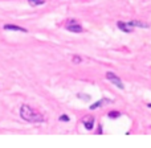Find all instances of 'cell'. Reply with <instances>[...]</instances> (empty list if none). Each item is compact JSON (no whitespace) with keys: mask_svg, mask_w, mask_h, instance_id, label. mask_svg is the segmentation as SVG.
I'll return each instance as SVG.
<instances>
[{"mask_svg":"<svg viewBox=\"0 0 151 148\" xmlns=\"http://www.w3.org/2000/svg\"><path fill=\"white\" fill-rule=\"evenodd\" d=\"M20 117L23 118L25 122H29V123H41L44 122V118H42L41 114L36 112L31 106L28 104H23L20 107Z\"/></svg>","mask_w":151,"mask_h":148,"instance_id":"1","label":"cell"},{"mask_svg":"<svg viewBox=\"0 0 151 148\" xmlns=\"http://www.w3.org/2000/svg\"><path fill=\"white\" fill-rule=\"evenodd\" d=\"M106 78L111 83H114V85L117 86L118 89H121V90H123V89H125V86H123V82L119 79V77H118L117 74H114L113 71H107V73H106Z\"/></svg>","mask_w":151,"mask_h":148,"instance_id":"2","label":"cell"},{"mask_svg":"<svg viewBox=\"0 0 151 148\" xmlns=\"http://www.w3.org/2000/svg\"><path fill=\"white\" fill-rule=\"evenodd\" d=\"M65 28L68 29L69 32H72V33H82V32H83V28L76 20L68 21V24L65 25Z\"/></svg>","mask_w":151,"mask_h":148,"instance_id":"3","label":"cell"},{"mask_svg":"<svg viewBox=\"0 0 151 148\" xmlns=\"http://www.w3.org/2000/svg\"><path fill=\"white\" fill-rule=\"evenodd\" d=\"M82 124H83V127H85L86 130H93V126H94V117H90V115L85 117V118L82 119Z\"/></svg>","mask_w":151,"mask_h":148,"instance_id":"4","label":"cell"},{"mask_svg":"<svg viewBox=\"0 0 151 148\" xmlns=\"http://www.w3.org/2000/svg\"><path fill=\"white\" fill-rule=\"evenodd\" d=\"M107 103H113V101H110V99H107V98H102V99H99L98 102L93 103L90 107H89V109H90V110H96V109H99V107L105 106V104H107Z\"/></svg>","mask_w":151,"mask_h":148,"instance_id":"5","label":"cell"},{"mask_svg":"<svg viewBox=\"0 0 151 148\" xmlns=\"http://www.w3.org/2000/svg\"><path fill=\"white\" fill-rule=\"evenodd\" d=\"M3 28L5 29V31H16V32H23V33H27V29L23 28V26H17V25H12V24H5Z\"/></svg>","mask_w":151,"mask_h":148,"instance_id":"6","label":"cell"},{"mask_svg":"<svg viewBox=\"0 0 151 148\" xmlns=\"http://www.w3.org/2000/svg\"><path fill=\"white\" fill-rule=\"evenodd\" d=\"M117 25H118V28H119L122 32H125V33H131L133 29H134V28H131V26L129 25V23H123V21H118Z\"/></svg>","mask_w":151,"mask_h":148,"instance_id":"7","label":"cell"},{"mask_svg":"<svg viewBox=\"0 0 151 148\" xmlns=\"http://www.w3.org/2000/svg\"><path fill=\"white\" fill-rule=\"evenodd\" d=\"M129 25L131 26V28H149V24L143 23V21H137V20H131L129 21Z\"/></svg>","mask_w":151,"mask_h":148,"instance_id":"8","label":"cell"},{"mask_svg":"<svg viewBox=\"0 0 151 148\" xmlns=\"http://www.w3.org/2000/svg\"><path fill=\"white\" fill-rule=\"evenodd\" d=\"M31 7H37V5H42L45 3V0H28Z\"/></svg>","mask_w":151,"mask_h":148,"instance_id":"9","label":"cell"},{"mask_svg":"<svg viewBox=\"0 0 151 148\" xmlns=\"http://www.w3.org/2000/svg\"><path fill=\"white\" fill-rule=\"evenodd\" d=\"M107 117H109L110 119H117V118L121 117V112L119 111H110L109 114H107Z\"/></svg>","mask_w":151,"mask_h":148,"instance_id":"10","label":"cell"},{"mask_svg":"<svg viewBox=\"0 0 151 148\" xmlns=\"http://www.w3.org/2000/svg\"><path fill=\"white\" fill-rule=\"evenodd\" d=\"M58 119H60L61 122H69V120H70V119H69V117H68V115H66V114L60 115V118H58Z\"/></svg>","mask_w":151,"mask_h":148,"instance_id":"11","label":"cell"},{"mask_svg":"<svg viewBox=\"0 0 151 148\" xmlns=\"http://www.w3.org/2000/svg\"><path fill=\"white\" fill-rule=\"evenodd\" d=\"M72 61H73L74 64H81V62H82V58H81L80 56H74L73 60H72Z\"/></svg>","mask_w":151,"mask_h":148,"instance_id":"12","label":"cell"},{"mask_svg":"<svg viewBox=\"0 0 151 148\" xmlns=\"http://www.w3.org/2000/svg\"><path fill=\"white\" fill-rule=\"evenodd\" d=\"M147 107H150V109H151V103H149V104H147Z\"/></svg>","mask_w":151,"mask_h":148,"instance_id":"13","label":"cell"}]
</instances>
